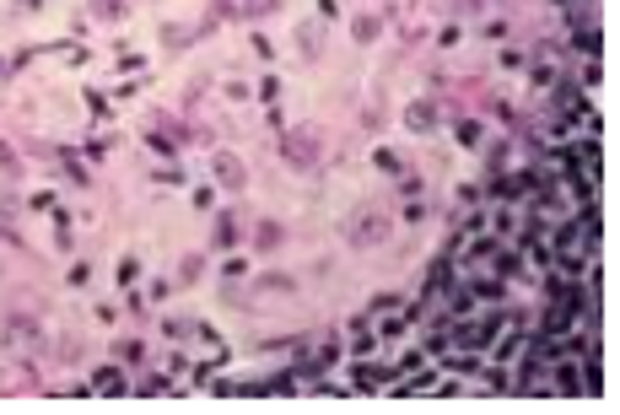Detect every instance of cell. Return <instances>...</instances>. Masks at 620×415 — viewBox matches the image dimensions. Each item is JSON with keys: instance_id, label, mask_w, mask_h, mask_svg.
<instances>
[{"instance_id": "obj_2", "label": "cell", "mask_w": 620, "mask_h": 415, "mask_svg": "<svg viewBox=\"0 0 620 415\" xmlns=\"http://www.w3.org/2000/svg\"><path fill=\"white\" fill-rule=\"evenodd\" d=\"M216 178L238 189V183H243V168H238V157H216Z\"/></svg>"}, {"instance_id": "obj_4", "label": "cell", "mask_w": 620, "mask_h": 415, "mask_svg": "<svg viewBox=\"0 0 620 415\" xmlns=\"http://www.w3.org/2000/svg\"><path fill=\"white\" fill-rule=\"evenodd\" d=\"M556 383H561V394H583V378H577V367H566V362L556 367Z\"/></svg>"}, {"instance_id": "obj_3", "label": "cell", "mask_w": 620, "mask_h": 415, "mask_svg": "<svg viewBox=\"0 0 620 415\" xmlns=\"http://www.w3.org/2000/svg\"><path fill=\"white\" fill-rule=\"evenodd\" d=\"M377 232H383V221H377V216H367V221H356V227H351V243H372Z\"/></svg>"}, {"instance_id": "obj_5", "label": "cell", "mask_w": 620, "mask_h": 415, "mask_svg": "<svg viewBox=\"0 0 620 415\" xmlns=\"http://www.w3.org/2000/svg\"><path fill=\"white\" fill-rule=\"evenodd\" d=\"M92 383H98V394H124V378L113 372V367H103V372H98Z\"/></svg>"}, {"instance_id": "obj_1", "label": "cell", "mask_w": 620, "mask_h": 415, "mask_svg": "<svg viewBox=\"0 0 620 415\" xmlns=\"http://www.w3.org/2000/svg\"><path fill=\"white\" fill-rule=\"evenodd\" d=\"M491 334H497V324H469V329H459V345H474V351H480Z\"/></svg>"}]
</instances>
